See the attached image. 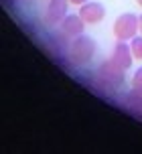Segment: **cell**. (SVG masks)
Returning <instances> with one entry per match:
<instances>
[{"instance_id": "cell-4", "label": "cell", "mask_w": 142, "mask_h": 154, "mask_svg": "<svg viewBox=\"0 0 142 154\" xmlns=\"http://www.w3.org/2000/svg\"><path fill=\"white\" fill-rule=\"evenodd\" d=\"M69 0H49L45 14H43V23L47 26H59L61 20L67 16V8H69Z\"/></svg>"}, {"instance_id": "cell-11", "label": "cell", "mask_w": 142, "mask_h": 154, "mask_svg": "<svg viewBox=\"0 0 142 154\" xmlns=\"http://www.w3.org/2000/svg\"><path fill=\"white\" fill-rule=\"evenodd\" d=\"M71 4H75V6H81V4H85L87 0H69Z\"/></svg>"}, {"instance_id": "cell-12", "label": "cell", "mask_w": 142, "mask_h": 154, "mask_svg": "<svg viewBox=\"0 0 142 154\" xmlns=\"http://www.w3.org/2000/svg\"><path fill=\"white\" fill-rule=\"evenodd\" d=\"M138 32H140V35H142V14L138 16Z\"/></svg>"}, {"instance_id": "cell-5", "label": "cell", "mask_w": 142, "mask_h": 154, "mask_svg": "<svg viewBox=\"0 0 142 154\" xmlns=\"http://www.w3.org/2000/svg\"><path fill=\"white\" fill-rule=\"evenodd\" d=\"M110 61L114 63L116 67H120L122 71L130 69V65L134 61V55L130 51V43H128V41H116L114 51H112V55H110Z\"/></svg>"}, {"instance_id": "cell-13", "label": "cell", "mask_w": 142, "mask_h": 154, "mask_svg": "<svg viewBox=\"0 0 142 154\" xmlns=\"http://www.w3.org/2000/svg\"><path fill=\"white\" fill-rule=\"evenodd\" d=\"M136 2H138V6H142V0H136Z\"/></svg>"}, {"instance_id": "cell-3", "label": "cell", "mask_w": 142, "mask_h": 154, "mask_svg": "<svg viewBox=\"0 0 142 154\" xmlns=\"http://www.w3.org/2000/svg\"><path fill=\"white\" fill-rule=\"evenodd\" d=\"M95 77H97V81L103 83L106 89H116V87H120V83L124 81V71L120 69V67H116V65L108 59L106 63L100 65Z\"/></svg>"}, {"instance_id": "cell-8", "label": "cell", "mask_w": 142, "mask_h": 154, "mask_svg": "<svg viewBox=\"0 0 142 154\" xmlns=\"http://www.w3.org/2000/svg\"><path fill=\"white\" fill-rule=\"evenodd\" d=\"M128 108L130 109H134L138 116H142V91H138V89H132L130 91V95H128Z\"/></svg>"}, {"instance_id": "cell-1", "label": "cell", "mask_w": 142, "mask_h": 154, "mask_svg": "<svg viewBox=\"0 0 142 154\" xmlns=\"http://www.w3.org/2000/svg\"><path fill=\"white\" fill-rule=\"evenodd\" d=\"M95 53V41L91 37H85V35H79V37L73 38L69 49V59L73 65H85V63L91 61V57Z\"/></svg>"}, {"instance_id": "cell-10", "label": "cell", "mask_w": 142, "mask_h": 154, "mask_svg": "<svg viewBox=\"0 0 142 154\" xmlns=\"http://www.w3.org/2000/svg\"><path fill=\"white\" fill-rule=\"evenodd\" d=\"M132 89L142 91V67H138L134 71V75H132Z\"/></svg>"}, {"instance_id": "cell-9", "label": "cell", "mask_w": 142, "mask_h": 154, "mask_svg": "<svg viewBox=\"0 0 142 154\" xmlns=\"http://www.w3.org/2000/svg\"><path fill=\"white\" fill-rule=\"evenodd\" d=\"M130 43V51H132V55H134V59H138V61H142V35L138 32L132 41H128Z\"/></svg>"}, {"instance_id": "cell-2", "label": "cell", "mask_w": 142, "mask_h": 154, "mask_svg": "<svg viewBox=\"0 0 142 154\" xmlns=\"http://www.w3.org/2000/svg\"><path fill=\"white\" fill-rule=\"evenodd\" d=\"M114 35L118 41H132L138 35V16L124 12L114 20Z\"/></svg>"}, {"instance_id": "cell-7", "label": "cell", "mask_w": 142, "mask_h": 154, "mask_svg": "<svg viewBox=\"0 0 142 154\" xmlns=\"http://www.w3.org/2000/svg\"><path fill=\"white\" fill-rule=\"evenodd\" d=\"M59 29H61V32H63L65 37L75 38V37H79V35H83V31H85V20L79 14H67L63 20H61Z\"/></svg>"}, {"instance_id": "cell-6", "label": "cell", "mask_w": 142, "mask_h": 154, "mask_svg": "<svg viewBox=\"0 0 142 154\" xmlns=\"http://www.w3.org/2000/svg\"><path fill=\"white\" fill-rule=\"evenodd\" d=\"M79 16L85 20V24H97L103 20V16H106V8L103 4L100 2H91V0H87L85 4H81L79 6Z\"/></svg>"}]
</instances>
